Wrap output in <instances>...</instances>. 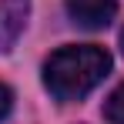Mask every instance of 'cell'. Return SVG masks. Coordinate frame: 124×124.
<instances>
[{
	"label": "cell",
	"mask_w": 124,
	"mask_h": 124,
	"mask_svg": "<svg viewBox=\"0 0 124 124\" xmlns=\"http://www.w3.org/2000/svg\"><path fill=\"white\" fill-rule=\"evenodd\" d=\"M111 70V54L94 44L61 47L44 64V84L57 101H81Z\"/></svg>",
	"instance_id": "obj_1"
},
{
	"label": "cell",
	"mask_w": 124,
	"mask_h": 124,
	"mask_svg": "<svg viewBox=\"0 0 124 124\" xmlns=\"http://www.w3.org/2000/svg\"><path fill=\"white\" fill-rule=\"evenodd\" d=\"M104 117L111 124H124V84L107 97V104H104Z\"/></svg>",
	"instance_id": "obj_4"
},
{
	"label": "cell",
	"mask_w": 124,
	"mask_h": 124,
	"mask_svg": "<svg viewBox=\"0 0 124 124\" xmlns=\"http://www.w3.org/2000/svg\"><path fill=\"white\" fill-rule=\"evenodd\" d=\"M121 47H124V34H121Z\"/></svg>",
	"instance_id": "obj_6"
},
{
	"label": "cell",
	"mask_w": 124,
	"mask_h": 124,
	"mask_svg": "<svg viewBox=\"0 0 124 124\" xmlns=\"http://www.w3.org/2000/svg\"><path fill=\"white\" fill-rule=\"evenodd\" d=\"M30 0H0V50H10L27 23Z\"/></svg>",
	"instance_id": "obj_3"
},
{
	"label": "cell",
	"mask_w": 124,
	"mask_h": 124,
	"mask_svg": "<svg viewBox=\"0 0 124 124\" xmlns=\"http://www.w3.org/2000/svg\"><path fill=\"white\" fill-rule=\"evenodd\" d=\"M10 101H14V97H10V87H7V84H0V121L7 117V111H10Z\"/></svg>",
	"instance_id": "obj_5"
},
{
	"label": "cell",
	"mask_w": 124,
	"mask_h": 124,
	"mask_svg": "<svg viewBox=\"0 0 124 124\" xmlns=\"http://www.w3.org/2000/svg\"><path fill=\"white\" fill-rule=\"evenodd\" d=\"M64 7H67V17L87 30L107 27L117 14V0H64Z\"/></svg>",
	"instance_id": "obj_2"
}]
</instances>
